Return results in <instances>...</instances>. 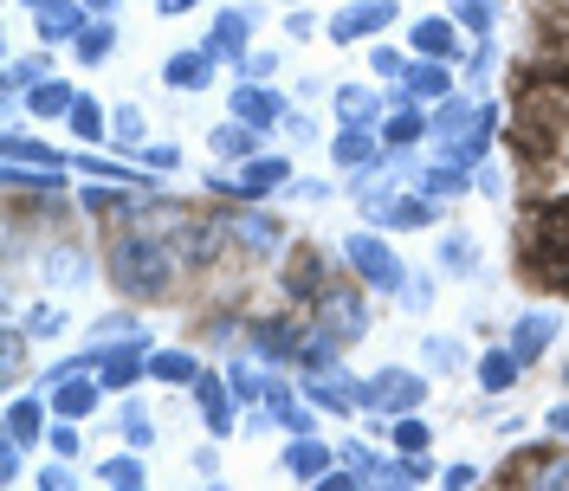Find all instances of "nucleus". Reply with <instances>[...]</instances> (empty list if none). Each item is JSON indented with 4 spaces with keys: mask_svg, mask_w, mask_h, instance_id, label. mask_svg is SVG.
<instances>
[{
    "mask_svg": "<svg viewBox=\"0 0 569 491\" xmlns=\"http://www.w3.org/2000/svg\"><path fill=\"white\" fill-rule=\"evenodd\" d=\"M110 279L123 284L130 298H162L176 284V252L162 240H149V233H130V240H117V252H110Z\"/></svg>",
    "mask_w": 569,
    "mask_h": 491,
    "instance_id": "f257e3e1",
    "label": "nucleus"
},
{
    "mask_svg": "<svg viewBox=\"0 0 569 491\" xmlns=\"http://www.w3.org/2000/svg\"><path fill=\"white\" fill-rule=\"evenodd\" d=\"M318 330L323 337H337V343H356V337L369 330V311H362L356 284H323L318 291Z\"/></svg>",
    "mask_w": 569,
    "mask_h": 491,
    "instance_id": "f03ea898",
    "label": "nucleus"
},
{
    "mask_svg": "<svg viewBox=\"0 0 569 491\" xmlns=\"http://www.w3.org/2000/svg\"><path fill=\"white\" fill-rule=\"evenodd\" d=\"M350 265L376 284V291H395V284H401V259H395L376 233H350Z\"/></svg>",
    "mask_w": 569,
    "mask_h": 491,
    "instance_id": "7ed1b4c3",
    "label": "nucleus"
},
{
    "mask_svg": "<svg viewBox=\"0 0 569 491\" xmlns=\"http://www.w3.org/2000/svg\"><path fill=\"white\" fill-rule=\"evenodd\" d=\"M505 479L557 491V485H569V453H557V447H537V453H525V459H505Z\"/></svg>",
    "mask_w": 569,
    "mask_h": 491,
    "instance_id": "20e7f679",
    "label": "nucleus"
},
{
    "mask_svg": "<svg viewBox=\"0 0 569 491\" xmlns=\"http://www.w3.org/2000/svg\"><path fill=\"white\" fill-rule=\"evenodd\" d=\"M421 394H427V382H421V375H401V369H382L369 388H356V401H362V408H415Z\"/></svg>",
    "mask_w": 569,
    "mask_h": 491,
    "instance_id": "39448f33",
    "label": "nucleus"
},
{
    "mask_svg": "<svg viewBox=\"0 0 569 491\" xmlns=\"http://www.w3.org/2000/svg\"><path fill=\"white\" fill-rule=\"evenodd\" d=\"M279 181H284V162L266 156V162H247L240 176H213V188H220V194H272Z\"/></svg>",
    "mask_w": 569,
    "mask_h": 491,
    "instance_id": "423d86ee",
    "label": "nucleus"
},
{
    "mask_svg": "<svg viewBox=\"0 0 569 491\" xmlns=\"http://www.w3.org/2000/svg\"><path fill=\"white\" fill-rule=\"evenodd\" d=\"M389 20H395V7H389V0H362V7H350V13H343V20H337L330 33H337V39H356V33H382Z\"/></svg>",
    "mask_w": 569,
    "mask_h": 491,
    "instance_id": "0eeeda50",
    "label": "nucleus"
},
{
    "mask_svg": "<svg viewBox=\"0 0 569 491\" xmlns=\"http://www.w3.org/2000/svg\"><path fill=\"white\" fill-rule=\"evenodd\" d=\"M284 291H291V298H318L323 291V259L318 252H291V259H284Z\"/></svg>",
    "mask_w": 569,
    "mask_h": 491,
    "instance_id": "6e6552de",
    "label": "nucleus"
},
{
    "mask_svg": "<svg viewBox=\"0 0 569 491\" xmlns=\"http://www.w3.org/2000/svg\"><path fill=\"white\" fill-rule=\"evenodd\" d=\"M227 227H233V240L247 246V252H272L279 246V220L272 213H233Z\"/></svg>",
    "mask_w": 569,
    "mask_h": 491,
    "instance_id": "1a4fd4ad",
    "label": "nucleus"
},
{
    "mask_svg": "<svg viewBox=\"0 0 569 491\" xmlns=\"http://www.w3.org/2000/svg\"><path fill=\"white\" fill-rule=\"evenodd\" d=\"M550 337H557V317H550V311H531V317H518V337H511V350L531 362V355L550 350Z\"/></svg>",
    "mask_w": 569,
    "mask_h": 491,
    "instance_id": "9d476101",
    "label": "nucleus"
},
{
    "mask_svg": "<svg viewBox=\"0 0 569 491\" xmlns=\"http://www.w3.org/2000/svg\"><path fill=\"white\" fill-rule=\"evenodd\" d=\"M39 33L46 39H78L84 33V13L71 0H39Z\"/></svg>",
    "mask_w": 569,
    "mask_h": 491,
    "instance_id": "9b49d317",
    "label": "nucleus"
},
{
    "mask_svg": "<svg viewBox=\"0 0 569 491\" xmlns=\"http://www.w3.org/2000/svg\"><path fill=\"white\" fill-rule=\"evenodd\" d=\"M518 369H525L518 350H492L486 362H479V388H486V394H505V388L518 382Z\"/></svg>",
    "mask_w": 569,
    "mask_h": 491,
    "instance_id": "f8f14e48",
    "label": "nucleus"
},
{
    "mask_svg": "<svg viewBox=\"0 0 569 491\" xmlns=\"http://www.w3.org/2000/svg\"><path fill=\"white\" fill-rule=\"evenodd\" d=\"M252 20H259V13H247V7L220 13V27H213V39H208V52H213V59H220V52H233V59H240V39H247Z\"/></svg>",
    "mask_w": 569,
    "mask_h": 491,
    "instance_id": "ddd939ff",
    "label": "nucleus"
},
{
    "mask_svg": "<svg viewBox=\"0 0 569 491\" xmlns=\"http://www.w3.org/2000/svg\"><path fill=\"white\" fill-rule=\"evenodd\" d=\"M208 71H213V52H208V46H201V52H176V59H169V84L194 91V84H208Z\"/></svg>",
    "mask_w": 569,
    "mask_h": 491,
    "instance_id": "4468645a",
    "label": "nucleus"
},
{
    "mask_svg": "<svg viewBox=\"0 0 569 491\" xmlns=\"http://www.w3.org/2000/svg\"><path fill=\"white\" fill-rule=\"evenodd\" d=\"M284 465H291L298 479H323V472H330V453H323L318 440L305 433V440H291V453H284Z\"/></svg>",
    "mask_w": 569,
    "mask_h": 491,
    "instance_id": "2eb2a0df",
    "label": "nucleus"
},
{
    "mask_svg": "<svg viewBox=\"0 0 569 491\" xmlns=\"http://www.w3.org/2000/svg\"><path fill=\"white\" fill-rule=\"evenodd\" d=\"M233 110L247 117V123H279L284 104L272 98V91H252V84H240V98H233Z\"/></svg>",
    "mask_w": 569,
    "mask_h": 491,
    "instance_id": "dca6fc26",
    "label": "nucleus"
},
{
    "mask_svg": "<svg viewBox=\"0 0 569 491\" xmlns=\"http://www.w3.org/2000/svg\"><path fill=\"white\" fill-rule=\"evenodd\" d=\"M39 265H46V272H52V284H78V279H84V272H91V265H84V252H78V246H52V252H46V259H39Z\"/></svg>",
    "mask_w": 569,
    "mask_h": 491,
    "instance_id": "f3484780",
    "label": "nucleus"
},
{
    "mask_svg": "<svg viewBox=\"0 0 569 491\" xmlns=\"http://www.w3.org/2000/svg\"><path fill=\"white\" fill-rule=\"evenodd\" d=\"M149 375H162V382H201V362L181 350H162V355H149Z\"/></svg>",
    "mask_w": 569,
    "mask_h": 491,
    "instance_id": "a211bd4d",
    "label": "nucleus"
},
{
    "mask_svg": "<svg viewBox=\"0 0 569 491\" xmlns=\"http://www.w3.org/2000/svg\"><path fill=\"white\" fill-rule=\"evenodd\" d=\"M52 394H59V414H66V421H71V414H91V408H98V388L78 382V375H71V382H59Z\"/></svg>",
    "mask_w": 569,
    "mask_h": 491,
    "instance_id": "6ab92c4d",
    "label": "nucleus"
},
{
    "mask_svg": "<svg viewBox=\"0 0 569 491\" xmlns=\"http://www.w3.org/2000/svg\"><path fill=\"white\" fill-rule=\"evenodd\" d=\"M408 91H415V98H440V91H447V66H440V59L408 66Z\"/></svg>",
    "mask_w": 569,
    "mask_h": 491,
    "instance_id": "aec40b11",
    "label": "nucleus"
},
{
    "mask_svg": "<svg viewBox=\"0 0 569 491\" xmlns=\"http://www.w3.org/2000/svg\"><path fill=\"white\" fill-rule=\"evenodd\" d=\"M369 156H376L369 130H362V123H350V130L337 137V162H343V169H356V162H369Z\"/></svg>",
    "mask_w": 569,
    "mask_h": 491,
    "instance_id": "412c9836",
    "label": "nucleus"
},
{
    "mask_svg": "<svg viewBox=\"0 0 569 491\" xmlns=\"http://www.w3.org/2000/svg\"><path fill=\"white\" fill-rule=\"evenodd\" d=\"M39 421H46V414H39V401H13V408H7V433H13L20 447L39 433Z\"/></svg>",
    "mask_w": 569,
    "mask_h": 491,
    "instance_id": "4be33fe9",
    "label": "nucleus"
},
{
    "mask_svg": "<svg viewBox=\"0 0 569 491\" xmlns=\"http://www.w3.org/2000/svg\"><path fill=\"white\" fill-rule=\"evenodd\" d=\"M415 46H421L427 59H440V52H453V27L447 20H421L415 27Z\"/></svg>",
    "mask_w": 569,
    "mask_h": 491,
    "instance_id": "5701e85b",
    "label": "nucleus"
},
{
    "mask_svg": "<svg viewBox=\"0 0 569 491\" xmlns=\"http://www.w3.org/2000/svg\"><path fill=\"white\" fill-rule=\"evenodd\" d=\"M71 104H78V98H71L66 84H52V78H46V84H33V110H39V117H66Z\"/></svg>",
    "mask_w": 569,
    "mask_h": 491,
    "instance_id": "b1692460",
    "label": "nucleus"
},
{
    "mask_svg": "<svg viewBox=\"0 0 569 491\" xmlns=\"http://www.w3.org/2000/svg\"><path fill=\"white\" fill-rule=\"evenodd\" d=\"M427 194H466V169H460V162L427 169Z\"/></svg>",
    "mask_w": 569,
    "mask_h": 491,
    "instance_id": "393cba45",
    "label": "nucleus"
},
{
    "mask_svg": "<svg viewBox=\"0 0 569 491\" xmlns=\"http://www.w3.org/2000/svg\"><path fill=\"white\" fill-rule=\"evenodd\" d=\"M421 130H427V117H421L415 104H401V110L389 117V142H415Z\"/></svg>",
    "mask_w": 569,
    "mask_h": 491,
    "instance_id": "a878e982",
    "label": "nucleus"
},
{
    "mask_svg": "<svg viewBox=\"0 0 569 491\" xmlns=\"http://www.w3.org/2000/svg\"><path fill=\"white\" fill-rule=\"evenodd\" d=\"M194 394H201V408H208L213 433H227V394L213 388V375H201V382H194Z\"/></svg>",
    "mask_w": 569,
    "mask_h": 491,
    "instance_id": "bb28decb",
    "label": "nucleus"
},
{
    "mask_svg": "<svg viewBox=\"0 0 569 491\" xmlns=\"http://www.w3.org/2000/svg\"><path fill=\"white\" fill-rule=\"evenodd\" d=\"M427 440H433V433H427L415 414H401V421H395V447H401V453H427Z\"/></svg>",
    "mask_w": 569,
    "mask_h": 491,
    "instance_id": "cd10ccee",
    "label": "nucleus"
},
{
    "mask_svg": "<svg viewBox=\"0 0 569 491\" xmlns=\"http://www.w3.org/2000/svg\"><path fill=\"white\" fill-rule=\"evenodd\" d=\"M71 130H78V137H104V110L91 104V98H78V104H71Z\"/></svg>",
    "mask_w": 569,
    "mask_h": 491,
    "instance_id": "c85d7f7f",
    "label": "nucleus"
},
{
    "mask_svg": "<svg viewBox=\"0 0 569 491\" xmlns=\"http://www.w3.org/2000/svg\"><path fill=\"white\" fill-rule=\"evenodd\" d=\"M110 46H117V33H110V27H84V33H78V59H104Z\"/></svg>",
    "mask_w": 569,
    "mask_h": 491,
    "instance_id": "c756f323",
    "label": "nucleus"
},
{
    "mask_svg": "<svg viewBox=\"0 0 569 491\" xmlns=\"http://www.w3.org/2000/svg\"><path fill=\"white\" fill-rule=\"evenodd\" d=\"M252 130H259V123H240V130H220V137H213V149H220V156H252Z\"/></svg>",
    "mask_w": 569,
    "mask_h": 491,
    "instance_id": "7c9ffc66",
    "label": "nucleus"
},
{
    "mask_svg": "<svg viewBox=\"0 0 569 491\" xmlns=\"http://www.w3.org/2000/svg\"><path fill=\"white\" fill-rule=\"evenodd\" d=\"M460 27H472V33H492V0H460Z\"/></svg>",
    "mask_w": 569,
    "mask_h": 491,
    "instance_id": "2f4dec72",
    "label": "nucleus"
},
{
    "mask_svg": "<svg viewBox=\"0 0 569 491\" xmlns=\"http://www.w3.org/2000/svg\"><path fill=\"white\" fill-rule=\"evenodd\" d=\"M337 110H343V117L356 123V117H376V98H369V91H356V84H350V91H337Z\"/></svg>",
    "mask_w": 569,
    "mask_h": 491,
    "instance_id": "473e14b6",
    "label": "nucleus"
},
{
    "mask_svg": "<svg viewBox=\"0 0 569 491\" xmlns=\"http://www.w3.org/2000/svg\"><path fill=\"white\" fill-rule=\"evenodd\" d=\"M382 220H395V227H421L427 220V201H395V208H376Z\"/></svg>",
    "mask_w": 569,
    "mask_h": 491,
    "instance_id": "72a5a7b5",
    "label": "nucleus"
},
{
    "mask_svg": "<svg viewBox=\"0 0 569 491\" xmlns=\"http://www.w3.org/2000/svg\"><path fill=\"white\" fill-rule=\"evenodd\" d=\"M123 440H130V447H149V440H156V427H149V414H142V408H130V414H123Z\"/></svg>",
    "mask_w": 569,
    "mask_h": 491,
    "instance_id": "f704fd0d",
    "label": "nucleus"
},
{
    "mask_svg": "<svg viewBox=\"0 0 569 491\" xmlns=\"http://www.w3.org/2000/svg\"><path fill=\"white\" fill-rule=\"evenodd\" d=\"M98 472H104L110 485H137V479H142V465H137V459H104Z\"/></svg>",
    "mask_w": 569,
    "mask_h": 491,
    "instance_id": "c9c22d12",
    "label": "nucleus"
},
{
    "mask_svg": "<svg viewBox=\"0 0 569 491\" xmlns=\"http://www.w3.org/2000/svg\"><path fill=\"white\" fill-rule=\"evenodd\" d=\"M39 71H52V59H20V66L7 71V84H13V91H27V84H33Z\"/></svg>",
    "mask_w": 569,
    "mask_h": 491,
    "instance_id": "e433bc0d",
    "label": "nucleus"
},
{
    "mask_svg": "<svg viewBox=\"0 0 569 491\" xmlns=\"http://www.w3.org/2000/svg\"><path fill=\"white\" fill-rule=\"evenodd\" d=\"M27 330H33V337H59V330H66V317H59V311H33V317H27Z\"/></svg>",
    "mask_w": 569,
    "mask_h": 491,
    "instance_id": "4c0bfd02",
    "label": "nucleus"
},
{
    "mask_svg": "<svg viewBox=\"0 0 569 491\" xmlns=\"http://www.w3.org/2000/svg\"><path fill=\"white\" fill-rule=\"evenodd\" d=\"M259 388H266V382H259V375H252L247 362H240V369H233V394H240V401H252Z\"/></svg>",
    "mask_w": 569,
    "mask_h": 491,
    "instance_id": "58836bf2",
    "label": "nucleus"
},
{
    "mask_svg": "<svg viewBox=\"0 0 569 491\" xmlns=\"http://www.w3.org/2000/svg\"><path fill=\"white\" fill-rule=\"evenodd\" d=\"M52 447L71 459V453H78V427H71V421H66V427H52Z\"/></svg>",
    "mask_w": 569,
    "mask_h": 491,
    "instance_id": "ea45409f",
    "label": "nucleus"
},
{
    "mask_svg": "<svg viewBox=\"0 0 569 491\" xmlns=\"http://www.w3.org/2000/svg\"><path fill=\"white\" fill-rule=\"evenodd\" d=\"M117 137H123V142H137V137H142V123H137V110H117Z\"/></svg>",
    "mask_w": 569,
    "mask_h": 491,
    "instance_id": "a19ab883",
    "label": "nucleus"
},
{
    "mask_svg": "<svg viewBox=\"0 0 569 491\" xmlns=\"http://www.w3.org/2000/svg\"><path fill=\"white\" fill-rule=\"evenodd\" d=\"M550 427H557V433L569 440V408H557V414H550Z\"/></svg>",
    "mask_w": 569,
    "mask_h": 491,
    "instance_id": "79ce46f5",
    "label": "nucleus"
},
{
    "mask_svg": "<svg viewBox=\"0 0 569 491\" xmlns=\"http://www.w3.org/2000/svg\"><path fill=\"white\" fill-rule=\"evenodd\" d=\"M181 7H194V0H162V13H181Z\"/></svg>",
    "mask_w": 569,
    "mask_h": 491,
    "instance_id": "37998d69",
    "label": "nucleus"
},
{
    "mask_svg": "<svg viewBox=\"0 0 569 491\" xmlns=\"http://www.w3.org/2000/svg\"><path fill=\"white\" fill-rule=\"evenodd\" d=\"M84 7H110V0H84Z\"/></svg>",
    "mask_w": 569,
    "mask_h": 491,
    "instance_id": "c03bdc74",
    "label": "nucleus"
},
{
    "mask_svg": "<svg viewBox=\"0 0 569 491\" xmlns=\"http://www.w3.org/2000/svg\"><path fill=\"white\" fill-rule=\"evenodd\" d=\"M563 382H569V369H563Z\"/></svg>",
    "mask_w": 569,
    "mask_h": 491,
    "instance_id": "a18cd8bd",
    "label": "nucleus"
}]
</instances>
